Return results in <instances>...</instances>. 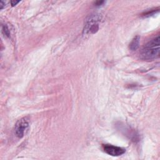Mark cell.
<instances>
[{
    "label": "cell",
    "instance_id": "obj_5",
    "mask_svg": "<svg viewBox=\"0 0 160 160\" xmlns=\"http://www.w3.org/2000/svg\"><path fill=\"white\" fill-rule=\"evenodd\" d=\"M140 42V37L139 36H136L134 37L131 41L130 44H129V48L132 51H135L139 48Z\"/></svg>",
    "mask_w": 160,
    "mask_h": 160
},
{
    "label": "cell",
    "instance_id": "obj_2",
    "mask_svg": "<svg viewBox=\"0 0 160 160\" xmlns=\"http://www.w3.org/2000/svg\"><path fill=\"white\" fill-rule=\"evenodd\" d=\"M101 20L100 17L97 14L92 15L87 20L84 28V33L86 34H93L99 29V23Z\"/></svg>",
    "mask_w": 160,
    "mask_h": 160
},
{
    "label": "cell",
    "instance_id": "obj_9",
    "mask_svg": "<svg viewBox=\"0 0 160 160\" xmlns=\"http://www.w3.org/2000/svg\"><path fill=\"white\" fill-rule=\"evenodd\" d=\"M4 6H5V3L3 1L0 2V8H1L2 10Z\"/></svg>",
    "mask_w": 160,
    "mask_h": 160
},
{
    "label": "cell",
    "instance_id": "obj_3",
    "mask_svg": "<svg viewBox=\"0 0 160 160\" xmlns=\"http://www.w3.org/2000/svg\"><path fill=\"white\" fill-rule=\"evenodd\" d=\"M29 128V122L27 118H23L18 120L15 125L14 133L19 138H22L28 132Z\"/></svg>",
    "mask_w": 160,
    "mask_h": 160
},
{
    "label": "cell",
    "instance_id": "obj_7",
    "mask_svg": "<svg viewBox=\"0 0 160 160\" xmlns=\"http://www.w3.org/2000/svg\"><path fill=\"white\" fill-rule=\"evenodd\" d=\"M104 3V2H103V1H98V2H95V5L96 6H102Z\"/></svg>",
    "mask_w": 160,
    "mask_h": 160
},
{
    "label": "cell",
    "instance_id": "obj_4",
    "mask_svg": "<svg viewBox=\"0 0 160 160\" xmlns=\"http://www.w3.org/2000/svg\"><path fill=\"white\" fill-rule=\"evenodd\" d=\"M103 149L105 153L113 156H121L123 155L126 151L124 148L111 145V144H103Z\"/></svg>",
    "mask_w": 160,
    "mask_h": 160
},
{
    "label": "cell",
    "instance_id": "obj_8",
    "mask_svg": "<svg viewBox=\"0 0 160 160\" xmlns=\"http://www.w3.org/2000/svg\"><path fill=\"white\" fill-rule=\"evenodd\" d=\"M20 2L19 1H11V4L13 6H16L18 3H19Z\"/></svg>",
    "mask_w": 160,
    "mask_h": 160
},
{
    "label": "cell",
    "instance_id": "obj_1",
    "mask_svg": "<svg viewBox=\"0 0 160 160\" xmlns=\"http://www.w3.org/2000/svg\"><path fill=\"white\" fill-rule=\"evenodd\" d=\"M159 36L149 41L142 49L141 58L146 61L155 59L159 56Z\"/></svg>",
    "mask_w": 160,
    "mask_h": 160
},
{
    "label": "cell",
    "instance_id": "obj_6",
    "mask_svg": "<svg viewBox=\"0 0 160 160\" xmlns=\"http://www.w3.org/2000/svg\"><path fill=\"white\" fill-rule=\"evenodd\" d=\"M2 30L4 34L8 36V37H10V32L9 30L8 27L6 25H3L2 27Z\"/></svg>",
    "mask_w": 160,
    "mask_h": 160
}]
</instances>
